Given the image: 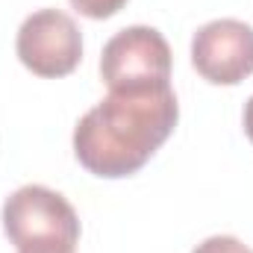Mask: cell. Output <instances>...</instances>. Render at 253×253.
<instances>
[{
    "label": "cell",
    "mask_w": 253,
    "mask_h": 253,
    "mask_svg": "<svg viewBox=\"0 0 253 253\" xmlns=\"http://www.w3.org/2000/svg\"><path fill=\"white\" fill-rule=\"evenodd\" d=\"M180 121L177 94L168 85L109 91L74 126V153L80 165L106 180H121L168 141Z\"/></svg>",
    "instance_id": "cell-1"
},
{
    "label": "cell",
    "mask_w": 253,
    "mask_h": 253,
    "mask_svg": "<svg viewBox=\"0 0 253 253\" xmlns=\"http://www.w3.org/2000/svg\"><path fill=\"white\" fill-rule=\"evenodd\" d=\"M3 233L18 253H74L83 230L59 191L21 186L3 203Z\"/></svg>",
    "instance_id": "cell-2"
},
{
    "label": "cell",
    "mask_w": 253,
    "mask_h": 253,
    "mask_svg": "<svg viewBox=\"0 0 253 253\" xmlns=\"http://www.w3.org/2000/svg\"><path fill=\"white\" fill-rule=\"evenodd\" d=\"M100 80L109 91H135L168 85L171 44L153 27L135 24L115 33L100 53Z\"/></svg>",
    "instance_id": "cell-3"
},
{
    "label": "cell",
    "mask_w": 253,
    "mask_h": 253,
    "mask_svg": "<svg viewBox=\"0 0 253 253\" xmlns=\"http://www.w3.org/2000/svg\"><path fill=\"white\" fill-rule=\"evenodd\" d=\"M18 59L36 77H68L83 59V36L62 9H39L24 18L15 39Z\"/></svg>",
    "instance_id": "cell-4"
},
{
    "label": "cell",
    "mask_w": 253,
    "mask_h": 253,
    "mask_svg": "<svg viewBox=\"0 0 253 253\" xmlns=\"http://www.w3.org/2000/svg\"><path fill=\"white\" fill-rule=\"evenodd\" d=\"M191 65L212 85H239L253 74V27L239 18L203 24L191 39Z\"/></svg>",
    "instance_id": "cell-5"
},
{
    "label": "cell",
    "mask_w": 253,
    "mask_h": 253,
    "mask_svg": "<svg viewBox=\"0 0 253 253\" xmlns=\"http://www.w3.org/2000/svg\"><path fill=\"white\" fill-rule=\"evenodd\" d=\"M71 6L91 21H103V18L118 15L126 6V0H71Z\"/></svg>",
    "instance_id": "cell-6"
},
{
    "label": "cell",
    "mask_w": 253,
    "mask_h": 253,
    "mask_svg": "<svg viewBox=\"0 0 253 253\" xmlns=\"http://www.w3.org/2000/svg\"><path fill=\"white\" fill-rule=\"evenodd\" d=\"M191 253H253L245 242H239L236 236H209L206 242H200Z\"/></svg>",
    "instance_id": "cell-7"
},
{
    "label": "cell",
    "mask_w": 253,
    "mask_h": 253,
    "mask_svg": "<svg viewBox=\"0 0 253 253\" xmlns=\"http://www.w3.org/2000/svg\"><path fill=\"white\" fill-rule=\"evenodd\" d=\"M245 132H248V138L253 141V97L248 100V106H245Z\"/></svg>",
    "instance_id": "cell-8"
}]
</instances>
